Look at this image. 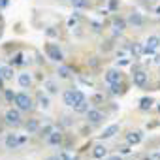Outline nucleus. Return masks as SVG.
<instances>
[{
  "mask_svg": "<svg viewBox=\"0 0 160 160\" xmlns=\"http://www.w3.org/2000/svg\"><path fill=\"white\" fill-rule=\"evenodd\" d=\"M13 104L17 106L19 111H32V109H34V100H32L27 92H17Z\"/></svg>",
  "mask_w": 160,
  "mask_h": 160,
  "instance_id": "obj_1",
  "label": "nucleus"
},
{
  "mask_svg": "<svg viewBox=\"0 0 160 160\" xmlns=\"http://www.w3.org/2000/svg\"><path fill=\"white\" fill-rule=\"evenodd\" d=\"M4 122H6L8 126H13V128L21 126V124H23V121H21V111H19L17 108L8 109L6 115H4Z\"/></svg>",
  "mask_w": 160,
  "mask_h": 160,
  "instance_id": "obj_2",
  "label": "nucleus"
},
{
  "mask_svg": "<svg viewBox=\"0 0 160 160\" xmlns=\"http://www.w3.org/2000/svg\"><path fill=\"white\" fill-rule=\"evenodd\" d=\"M45 53L53 62H62L64 60V53L58 47V43H45Z\"/></svg>",
  "mask_w": 160,
  "mask_h": 160,
  "instance_id": "obj_3",
  "label": "nucleus"
},
{
  "mask_svg": "<svg viewBox=\"0 0 160 160\" xmlns=\"http://www.w3.org/2000/svg\"><path fill=\"white\" fill-rule=\"evenodd\" d=\"M132 81H134L136 87L143 89V87L147 85V81H149V73H147L145 70H134V72H132Z\"/></svg>",
  "mask_w": 160,
  "mask_h": 160,
  "instance_id": "obj_4",
  "label": "nucleus"
},
{
  "mask_svg": "<svg viewBox=\"0 0 160 160\" xmlns=\"http://www.w3.org/2000/svg\"><path fill=\"white\" fill-rule=\"evenodd\" d=\"M85 115H87V124H92V126H98L104 121V113L100 109H87Z\"/></svg>",
  "mask_w": 160,
  "mask_h": 160,
  "instance_id": "obj_5",
  "label": "nucleus"
},
{
  "mask_svg": "<svg viewBox=\"0 0 160 160\" xmlns=\"http://www.w3.org/2000/svg\"><path fill=\"white\" fill-rule=\"evenodd\" d=\"M158 45H160V38L158 36H149L147 42L143 43V55H152Z\"/></svg>",
  "mask_w": 160,
  "mask_h": 160,
  "instance_id": "obj_6",
  "label": "nucleus"
},
{
  "mask_svg": "<svg viewBox=\"0 0 160 160\" xmlns=\"http://www.w3.org/2000/svg\"><path fill=\"white\" fill-rule=\"evenodd\" d=\"M47 143L53 145V147H60V145L64 143V134H62V130H53V132L47 136Z\"/></svg>",
  "mask_w": 160,
  "mask_h": 160,
  "instance_id": "obj_7",
  "label": "nucleus"
},
{
  "mask_svg": "<svg viewBox=\"0 0 160 160\" xmlns=\"http://www.w3.org/2000/svg\"><path fill=\"white\" fill-rule=\"evenodd\" d=\"M119 81H122V73H121V70L111 68V70L106 72V83H108V85H111V83H119Z\"/></svg>",
  "mask_w": 160,
  "mask_h": 160,
  "instance_id": "obj_8",
  "label": "nucleus"
},
{
  "mask_svg": "<svg viewBox=\"0 0 160 160\" xmlns=\"http://www.w3.org/2000/svg\"><path fill=\"white\" fill-rule=\"evenodd\" d=\"M126 25H132L134 28H141L143 25H145V17L141 15V13H130V17L126 19Z\"/></svg>",
  "mask_w": 160,
  "mask_h": 160,
  "instance_id": "obj_9",
  "label": "nucleus"
},
{
  "mask_svg": "<svg viewBox=\"0 0 160 160\" xmlns=\"http://www.w3.org/2000/svg\"><path fill=\"white\" fill-rule=\"evenodd\" d=\"M141 139H143V132H141V130H132V132L126 134V143H128L130 147L141 143Z\"/></svg>",
  "mask_w": 160,
  "mask_h": 160,
  "instance_id": "obj_10",
  "label": "nucleus"
},
{
  "mask_svg": "<svg viewBox=\"0 0 160 160\" xmlns=\"http://www.w3.org/2000/svg\"><path fill=\"white\" fill-rule=\"evenodd\" d=\"M111 23H113V28H115V36L124 32V28H126V19H122L121 15H113Z\"/></svg>",
  "mask_w": 160,
  "mask_h": 160,
  "instance_id": "obj_11",
  "label": "nucleus"
},
{
  "mask_svg": "<svg viewBox=\"0 0 160 160\" xmlns=\"http://www.w3.org/2000/svg\"><path fill=\"white\" fill-rule=\"evenodd\" d=\"M119 130H121V126L119 124H109L108 128H104V132L100 134V139H111L113 136H117L119 134Z\"/></svg>",
  "mask_w": 160,
  "mask_h": 160,
  "instance_id": "obj_12",
  "label": "nucleus"
},
{
  "mask_svg": "<svg viewBox=\"0 0 160 160\" xmlns=\"http://www.w3.org/2000/svg\"><path fill=\"white\" fill-rule=\"evenodd\" d=\"M92 156H94L96 160H104V158L108 156V147L102 145V143H96V145L92 147Z\"/></svg>",
  "mask_w": 160,
  "mask_h": 160,
  "instance_id": "obj_13",
  "label": "nucleus"
},
{
  "mask_svg": "<svg viewBox=\"0 0 160 160\" xmlns=\"http://www.w3.org/2000/svg\"><path fill=\"white\" fill-rule=\"evenodd\" d=\"M23 64H25L23 51H15L13 55H10V66H23Z\"/></svg>",
  "mask_w": 160,
  "mask_h": 160,
  "instance_id": "obj_14",
  "label": "nucleus"
},
{
  "mask_svg": "<svg viewBox=\"0 0 160 160\" xmlns=\"http://www.w3.org/2000/svg\"><path fill=\"white\" fill-rule=\"evenodd\" d=\"M36 102H38V106L40 108H43V109H47L49 106H51V102H49V96L45 94V92H36Z\"/></svg>",
  "mask_w": 160,
  "mask_h": 160,
  "instance_id": "obj_15",
  "label": "nucleus"
},
{
  "mask_svg": "<svg viewBox=\"0 0 160 160\" xmlns=\"http://www.w3.org/2000/svg\"><path fill=\"white\" fill-rule=\"evenodd\" d=\"M19 147V136L17 134H8L6 136V149H17Z\"/></svg>",
  "mask_w": 160,
  "mask_h": 160,
  "instance_id": "obj_16",
  "label": "nucleus"
},
{
  "mask_svg": "<svg viewBox=\"0 0 160 160\" xmlns=\"http://www.w3.org/2000/svg\"><path fill=\"white\" fill-rule=\"evenodd\" d=\"M38 128H40V121H38V119H28V121L25 122V130H27L28 134H36Z\"/></svg>",
  "mask_w": 160,
  "mask_h": 160,
  "instance_id": "obj_17",
  "label": "nucleus"
},
{
  "mask_svg": "<svg viewBox=\"0 0 160 160\" xmlns=\"http://www.w3.org/2000/svg\"><path fill=\"white\" fill-rule=\"evenodd\" d=\"M0 77H2L4 81L13 79V66H0Z\"/></svg>",
  "mask_w": 160,
  "mask_h": 160,
  "instance_id": "obj_18",
  "label": "nucleus"
},
{
  "mask_svg": "<svg viewBox=\"0 0 160 160\" xmlns=\"http://www.w3.org/2000/svg\"><path fill=\"white\" fill-rule=\"evenodd\" d=\"M17 81H19V85H21L23 89H28V87L32 85V75H30V73H19Z\"/></svg>",
  "mask_w": 160,
  "mask_h": 160,
  "instance_id": "obj_19",
  "label": "nucleus"
},
{
  "mask_svg": "<svg viewBox=\"0 0 160 160\" xmlns=\"http://www.w3.org/2000/svg\"><path fill=\"white\" fill-rule=\"evenodd\" d=\"M126 92V89H124V85L119 81V83H111L109 85V94H113V96H119V94H124Z\"/></svg>",
  "mask_w": 160,
  "mask_h": 160,
  "instance_id": "obj_20",
  "label": "nucleus"
},
{
  "mask_svg": "<svg viewBox=\"0 0 160 160\" xmlns=\"http://www.w3.org/2000/svg\"><path fill=\"white\" fill-rule=\"evenodd\" d=\"M152 104H154V100H152L151 96H143V98H139V109H141V111H149V109L152 108Z\"/></svg>",
  "mask_w": 160,
  "mask_h": 160,
  "instance_id": "obj_21",
  "label": "nucleus"
},
{
  "mask_svg": "<svg viewBox=\"0 0 160 160\" xmlns=\"http://www.w3.org/2000/svg\"><path fill=\"white\" fill-rule=\"evenodd\" d=\"M53 130H55V126H53V124H43V126H40V128H38V132H36V134H38L40 138H47Z\"/></svg>",
  "mask_w": 160,
  "mask_h": 160,
  "instance_id": "obj_22",
  "label": "nucleus"
},
{
  "mask_svg": "<svg viewBox=\"0 0 160 160\" xmlns=\"http://www.w3.org/2000/svg\"><path fill=\"white\" fill-rule=\"evenodd\" d=\"M62 100H64V104H66L68 108H72V106H73V89H68V91H64V94H62Z\"/></svg>",
  "mask_w": 160,
  "mask_h": 160,
  "instance_id": "obj_23",
  "label": "nucleus"
},
{
  "mask_svg": "<svg viewBox=\"0 0 160 160\" xmlns=\"http://www.w3.org/2000/svg\"><path fill=\"white\" fill-rule=\"evenodd\" d=\"M43 89H45L49 94H57V92H58V87H57V83H55V81H51V79H47V81L43 83Z\"/></svg>",
  "mask_w": 160,
  "mask_h": 160,
  "instance_id": "obj_24",
  "label": "nucleus"
},
{
  "mask_svg": "<svg viewBox=\"0 0 160 160\" xmlns=\"http://www.w3.org/2000/svg\"><path fill=\"white\" fill-rule=\"evenodd\" d=\"M87 109H89V102H87V98L81 100V102H77V104L73 106V111H75V113H85Z\"/></svg>",
  "mask_w": 160,
  "mask_h": 160,
  "instance_id": "obj_25",
  "label": "nucleus"
},
{
  "mask_svg": "<svg viewBox=\"0 0 160 160\" xmlns=\"http://www.w3.org/2000/svg\"><path fill=\"white\" fill-rule=\"evenodd\" d=\"M57 73H58L60 79H70V77H72V70H70L68 66H58Z\"/></svg>",
  "mask_w": 160,
  "mask_h": 160,
  "instance_id": "obj_26",
  "label": "nucleus"
},
{
  "mask_svg": "<svg viewBox=\"0 0 160 160\" xmlns=\"http://www.w3.org/2000/svg\"><path fill=\"white\" fill-rule=\"evenodd\" d=\"M79 19H81V13H73L70 19H68V28H77V25H79Z\"/></svg>",
  "mask_w": 160,
  "mask_h": 160,
  "instance_id": "obj_27",
  "label": "nucleus"
},
{
  "mask_svg": "<svg viewBox=\"0 0 160 160\" xmlns=\"http://www.w3.org/2000/svg\"><path fill=\"white\" fill-rule=\"evenodd\" d=\"M72 6L75 10H83V8H89V0H70Z\"/></svg>",
  "mask_w": 160,
  "mask_h": 160,
  "instance_id": "obj_28",
  "label": "nucleus"
},
{
  "mask_svg": "<svg viewBox=\"0 0 160 160\" xmlns=\"http://www.w3.org/2000/svg\"><path fill=\"white\" fill-rule=\"evenodd\" d=\"M91 102H92L96 108H100V106H104V104H106V98H104V94H94V96L91 98Z\"/></svg>",
  "mask_w": 160,
  "mask_h": 160,
  "instance_id": "obj_29",
  "label": "nucleus"
},
{
  "mask_svg": "<svg viewBox=\"0 0 160 160\" xmlns=\"http://www.w3.org/2000/svg\"><path fill=\"white\" fill-rule=\"evenodd\" d=\"M132 53H134V58H139L143 55V45L141 43H134L132 45Z\"/></svg>",
  "mask_w": 160,
  "mask_h": 160,
  "instance_id": "obj_30",
  "label": "nucleus"
},
{
  "mask_svg": "<svg viewBox=\"0 0 160 160\" xmlns=\"http://www.w3.org/2000/svg\"><path fill=\"white\" fill-rule=\"evenodd\" d=\"M2 92H4V98H6V102H8V104H13V100H15V92H13L12 89H4Z\"/></svg>",
  "mask_w": 160,
  "mask_h": 160,
  "instance_id": "obj_31",
  "label": "nucleus"
},
{
  "mask_svg": "<svg viewBox=\"0 0 160 160\" xmlns=\"http://www.w3.org/2000/svg\"><path fill=\"white\" fill-rule=\"evenodd\" d=\"M45 36L47 38H58V28L57 27H47L45 28Z\"/></svg>",
  "mask_w": 160,
  "mask_h": 160,
  "instance_id": "obj_32",
  "label": "nucleus"
},
{
  "mask_svg": "<svg viewBox=\"0 0 160 160\" xmlns=\"http://www.w3.org/2000/svg\"><path fill=\"white\" fill-rule=\"evenodd\" d=\"M81 100H85V94L81 92V91H77V89H73V106L77 104V102H81ZM72 106V108H73Z\"/></svg>",
  "mask_w": 160,
  "mask_h": 160,
  "instance_id": "obj_33",
  "label": "nucleus"
},
{
  "mask_svg": "<svg viewBox=\"0 0 160 160\" xmlns=\"http://www.w3.org/2000/svg\"><path fill=\"white\" fill-rule=\"evenodd\" d=\"M91 27H92V32H94V34H100V32H102V25H100V23H94V21H92Z\"/></svg>",
  "mask_w": 160,
  "mask_h": 160,
  "instance_id": "obj_34",
  "label": "nucleus"
},
{
  "mask_svg": "<svg viewBox=\"0 0 160 160\" xmlns=\"http://www.w3.org/2000/svg\"><path fill=\"white\" fill-rule=\"evenodd\" d=\"M119 10V0H109V12H117Z\"/></svg>",
  "mask_w": 160,
  "mask_h": 160,
  "instance_id": "obj_35",
  "label": "nucleus"
},
{
  "mask_svg": "<svg viewBox=\"0 0 160 160\" xmlns=\"http://www.w3.org/2000/svg\"><path fill=\"white\" fill-rule=\"evenodd\" d=\"M58 156H60V160H77V158H75V156H70V154H68V152H66V151H62V152H60V154H58Z\"/></svg>",
  "mask_w": 160,
  "mask_h": 160,
  "instance_id": "obj_36",
  "label": "nucleus"
},
{
  "mask_svg": "<svg viewBox=\"0 0 160 160\" xmlns=\"http://www.w3.org/2000/svg\"><path fill=\"white\" fill-rule=\"evenodd\" d=\"M119 154H130V145H122V147H119Z\"/></svg>",
  "mask_w": 160,
  "mask_h": 160,
  "instance_id": "obj_37",
  "label": "nucleus"
},
{
  "mask_svg": "<svg viewBox=\"0 0 160 160\" xmlns=\"http://www.w3.org/2000/svg\"><path fill=\"white\" fill-rule=\"evenodd\" d=\"M130 62H132L130 58H121V60H117V64H119V66H128Z\"/></svg>",
  "mask_w": 160,
  "mask_h": 160,
  "instance_id": "obj_38",
  "label": "nucleus"
},
{
  "mask_svg": "<svg viewBox=\"0 0 160 160\" xmlns=\"http://www.w3.org/2000/svg\"><path fill=\"white\" fill-rule=\"evenodd\" d=\"M81 134H83V136H89V134H91V126H83V128H81Z\"/></svg>",
  "mask_w": 160,
  "mask_h": 160,
  "instance_id": "obj_39",
  "label": "nucleus"
},
{
  "mask_svg": "<svg viewBox=\"0 0 160 160\" xmlns=\"http://www.w3.org/2000/svg\"><path fill=\"white\" fill-rule=\"evenodd\" d=\"M10 4V0H0V8H6Z\"/></svg>",
  "mask_w": 160,
  "mask_h": 160,
  "instance_id": "obj_40",
  "label": "nucleus"
},
{
  "mask_svg": "<svg viewBox=\"0 0 160 160\" xmlns=\"http://www.w3.org/2000/svg\"><path fill=\"white\" fill-rule=\"evenodd\" d=\"M108 160H122V158H121V154H115V156H109Z\"/></svg>",
  "mask_w": 160,
  "mask_h": 160,
  "instance_id": "obj_41",
  "label": "nucleus"
},
{
  "mask_svg": "<svg viewBox=\"0 0 160 160\" xmlns=\"http://www.w3.org/2000/svg\"><path fill=\"white\" fill-rule=\"evenodd\" d=\"M23 143H27V138H25V136L19 138V145H23Z\"/></svg>",
  "mask_w": 160,
  "mask_h": 160,
  "instance_id": "obj_42",
  "label": "nucleus"
},
{
  "mask_svg": "<svg viewBox=\"0 0 160 160\" xmlns=\"http://www.w3.org/2000/svg\"><path fill=\"white\" fill-rule=\"evenodd\" d=\"M47 160H60V156H58V154H55V156H49Z\"/></svg>",
  "mask_w": 160,
  "mask_h": 160,
  "instance_id": "obj_43",
  "label": "nucleus"
},
{
  "mask_svg": "<svg viewBox=\"0 0 160 160\" xmlns=\"http://www.w3.org/2000/svg\"><path fill=\"white\" fill-rule=\"evenodd\" d=\"M0 91H4V79L0 77Z\"/></svg>",
  "mask_w": 160,
  "mask_h": 160,
  "instance_id": "obj_44",
  "label": "nucleus"
},
{
  "mask_svg": "<svg viewBox=\"0 0 160 160\" xmlns=\"http://www.w3.org/2000/svg\"><path fill=\"white\" fill-rule=\"evenodd\" d=\"M154 62H156V64H160V55H156V57H154Z\"/></svg>",
  "mask_w": 160,
  "mask_h": 160,
  "instance_id": "obj_45",
  "label": "nucleus"
},
{
  "mask_svg": "<svg viewBox=\"0 0 160 160\" xmlns=\"http://www.w3.org/2000/svg\"><path fill=\"white\" fill-rule=\"evenodd\" d=\"M143 160H152V156H145V158H143Z\"/></svg>",
  "mask_w": 160,
  "mask_h": 160,
  "instance_id": "obj_46",
  "label": "nucleus"
},
{
  "mask_svg": "<svg viewBox=\"0 0 160 160\" xmlns=\"http://www.w3.org/2000/svg\"><path fill=\"white\" fill-rule=\"evenodd\" d=\"M156 15H160V6H158V8H156Z\"/></svg>",
  "mask_w": 160,
  "mask_h": 160,
  "instance_id": "obj_47",
  "label": "nucleus"
},
{
  "mask_svg": "<svg viewBox=\"0 0 160 160\" xmlns=\"http://www.w3.org/2000/svg\"><path fill=\"white\" fill-rule=\"evenodd\" d=\"M0 38H2V28H0Z\"/></svg>",
  "mask_w": 160,
  "mask_h": 160,
  "instance_id": "obj_48",
  "label": "nucleus"
},
{
  "mask_svg": "<svg viewBox=\"0 0 160 160\" xmlns=\"http://www.w3.org/2000/svg\"><path fill=\"white\" fill-rule=\"evenodd\" d=\"M158 111H160V104H158Z\"/></svg>",
  "mask_w": 160,
  "mask_h": 160,
  "instance_id": "obj_49",
  "label": "nucleus"
}]
</instances>
